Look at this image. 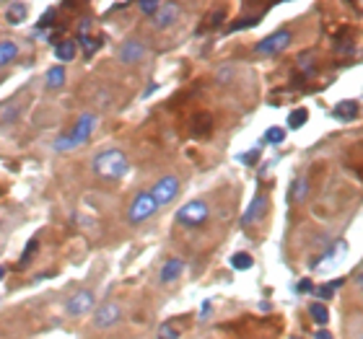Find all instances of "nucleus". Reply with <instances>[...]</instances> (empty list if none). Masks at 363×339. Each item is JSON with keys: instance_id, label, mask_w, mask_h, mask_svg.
<instances>
[{"instance_id": "f257e3e1", "label": "nucleus", "mask_w": 363, "mask_h": 339, "mask_svg": "<svg viewBox=\"0 0 363 339\" xmlns=\"http://www.w3.org/2000/svg\"><path fill=\"white\" fill-rule=\"evenodd\" d=\"M96 127H99V117L94 112L78 114V120L73 122V127H70L68 132H62L60 137H55V151L57 153L76 151V148L89 143L91 135L96 132Z\"/></svg>"}, {"instance_id": "f03ea898", "label": "nucleus", "mask_w": 363, "mask_h": 339, "mask_svg": "<svg viewBox=\"0 0 363 339\" xmlns=\"http://www.w3.org/2000/svg\"><path fill=\"white\" fill-rule=\"evenodd\" d=\"M91 168L101 181H120L130 173V159L120 148H106V151L94 156Z\"/></svg>"}, {"instance_id": "7ed1b4c3", "label": "nucleus", "mask_w": 363, "mask_h": 339, "mask_svg": "<svg viewBox=\"0 0 363 339\" xmlns=\"http://www.w3.org/2000/svg\"><path fill=\"white\" fill-rule=\"evenodd\" d=\"M208 218H211V205L205 202V200H189L187 205H182L174 215L177 223L182 228H189V231L203 228L208 223Z\"/></svg>"}, {"instance_id": "20e7f679", "label": "nucleus", "mask_w": 363, "mask_h": 339, "mask_svg": "<svg viewBox=\"0 0 363 339\" xmlns=\"http://www.w3.org/2000/svg\"><path fill=\"white\" fill-rule=\"evenodd\" d=\"M179 189H182L179 176H174V173H164V176H159V179L153 181V187L148 189V195H151V200L161 210V207H167L169 202H174L177 195H179Z\"/></svg>"}, {"instance_id": "39448f33", "label": "nucleus", "mask_w": 363, "mask_h": 339, "mask_svg": "<svg viewBox=\"0 0 363 339\" xmlns=\"http://www.w3.org/2000/svg\"><path fill=\"white\" fill-rule=\"evenodd\" d=\"M291 42H294L291 29H278L267 34L265 39H259L257 45H255V54H259V57H278V54H283L291 47Z\"/></svg>"}, {"instance_id": "423d86ee", "label": "nucleus", "mask_w": 363, "mask_h": 339, "mask_svg": "<svg viewBox=\"0 0 363 339\" xmlns=\"http://www.w3.org/2000/svg\"><path fill=\"white\" fill-rule=\"evenodd\" d=\"M156 210H159V207H156V202L151 200V195H148V192H138L128 207V223L130 226H140V223H145L148 218H153Z\"/></svg>"}, {"instance_id": "0eeeda50", "label": "nucleus", "mask_w": 363, "mask_h": 339, "mask_svg": "<svg viewBox=\"0 0 363 339\" xmlns=\"http://www.w3.org/2000/svg\"><path fill=\"white\" fill-rule=\"evenodd\" d=\"M94 309H96V298H94V293H91L89 287L76 290V293L65 301V314L73 318L89 316V314H94Z\"/></svg>"}, {"instance_id": "6e6552de", "label": "nucleus", "mask_w": 363, "mask_h": 339, "mask_svg": "<svg viewBox=\"0 0 363 339\" xmlns=\"http://www.w3.org/2000/svg\"><path fill=\"white\" fill-rule=\"evenodd\" d=\"M148 57V47L140 42V39H125L120 47H117V60L122 65H140V62Z\"/></svg>"}, {"instance_id": "1a4fd4ad", "label": "nucleus", "mask_w": 363, "mask_h": 339, "mask_svg": "<svg viewBox=\"0 0 363 339\" xmlns=\"http://www.w3.org/2000/svg\"><path fill=\"white\" fill-rule=\"evenodd\" d=\"M122 321V306L117 301H106L94 309V326L96 329H112Z\"/></svg>"}, {"instance_id": "9d476101", "label": "nucleus", "mask_w": 363, "mask_h": 339, "mask_svg": "<svg viewBox=\"0 0 363 339\" xmlns=\"http://www.w3.org/2000/svg\"><path fill=\"white\" fill-rule=\"evenodd\" d=\"M267 207H270V197H267L265 192H257V195L252 197L250 207L244 210L242 226H257V223H262L267 215Z\"/></svg>"}, {"instance_id": "9b49d317", "label": "nucleus", "mask_w": 363, "mask_h": 339, "mask_svg": "<svg viewBox=\"0 0 363 339\" xmlns=\"http://www.w3.org/2000/svg\"><path fill=\"white\" fill-rule=\"evenodd\" d=\"M179 18H182V8L177 6V3H161L159 13L153 16L151 23L156 26V29L167 31V29H172V26L179 21Z\"/></svg>"}, {"instance_id": "f8f14e48", "label": "nucleus", "mask_w": 363, "mask_h": 339, "mask_svg": "<svg viewBox=\"0 0 363 339\" xmlns=\"http://www.w3.org/2000/svg\"><path fill=\"white\" fill-rule=\"evenodd\" d=\"M184 275V259H179V256H169L167 262L161 264V272H159V280L161 285H172V282H177V280Z\"/></svg>"}, {"instance_id": "ddd939ff", "label": "nucleus", "mask_w": 363, "mask_h": 339, "mask_svg": "<svg viewBox=\"0 0 363 339\" xmlns=\"http://www.w3.org/2000/svg\"><path fill=\"white\" fill-rule=\"evenodd\" d=\"M21 109H23L21 96H13V98H8V101H3V104H0V125H3V127H6V125H13V122L18 120Z\"/></svg>"}, {"instance_id": "4468645a", "label": "nucleus", "mask_w": 363, "mask_h": 339, "mask_svg": "<svg viewBox=\"0 0 363 339\" xmlns=\"http://www.w3.org/2000/svg\"><path fill=\"white\" fill-rule=\"evenodd\" d=\"M358 114H361V106H358L356 98H345V101H340L333 109V117L337 122H353L358 120Z\"/></svg>"}, {"instance_id": "2eb2a0df", "label": "nucleus", "mask_w": 363, "mask_h": 339, "mask_svg": "<svg viewBox=\"0 0 363 339\" xmlns=\"http://www.w3.org/2000/svg\"><path fill=\"white\" fill-rule=\"evenodd\" d=\"M26 16H29L26 3H8L6 6V23H11V26H21L26 21Z\"/></svg>"}, {"instance_id": "dca6fc26", "label": "nucleus", "mask_w": 363, "mask_h": 339, "mask_svg": "<svg viewBox=\"0 0 363 339\" xmlns=\"http://www.w3.org/2000/svg\"><path fill=\"white\" fill-rule=\"evenodd\" d=\"M65 78H68L65 68H62V65H52V68L45 73V88L47 91H60L62 86H65Z\"/></svg>"}, {"instance_id": "f3484780", "label": "nucleus", "mask_w": 363, "mask_h": 339, "mask_svg": "<svg viewBox=\"0 0 363 339\" xmlns=\"http://www.w3.org/2000/svg\"><path fill=\"white\" fill-rule=\"evenodd\" d=\"M78 47L84 50V57H86V60H91V57H94V54H96L99 50L104 47V39H101V37H94V34H81V37H78Z\"/></svg>"}, {"instance_id": "a211bd4d", "label": "nucleus", "mask_w": 363, "mask_h": 339, "mask_svg": "<svg viewBox=\"0 0 363 339\" xmlns=\"http://www.w3.org/2000/svg\"><path fill=\"white\" fill-rule=\"evenodd\" d=\"M76 42L73 39H60L57 45H55V60L60 62H70V60H76Z\"/></svg>"}, {"instance_id": "6ab92c4d", "label": "nucleus", "mask_w": 363, "mask_h": 339, "mask_svg": "<svg viewBox=\"0 0 363 339\" xmlns=\"http://www.w3.org/2000/svg\"><path fill=\"white\" fill-rule=\"evenodd\" d=\"M18 45H16L13 39H3L0 42V68H8L11 62H16V57H18Z\"/></svg>"}, {"instance_id": "aec40b11", "label": "nucleus", "mask_w": 363, "mask_h": 339, "mask_svg": "<svg viewBox=\"0 0 363 339\" xmlns=\"http://www.w3.org/2000/svg\"><path fill=\"white\" fill-rule=\"evenodd\" d=\"M182 318H169V321H164V324L159 326V332H156V337L159 339H179L182 337Z\"/></svg>"}, {"instance_id": "412c9836", "label": "nucleus", "mask_w": 363, "mask_h": 339, "mask_svg": "<svg viewBox=\"0 0 363 339\" xmlns=\"http://www.w3.org/2000/svg\"><path fill=\"white\" fill-rule=\"evenodd\" d=\"M309 179L306 176H298L294 181V187H291V202L294 205H303L306 202V197H309Z\"/></svg>"}, {"instance_id": "4be33fe9", "label": "nucleus", "mask_w": 363, "mask_h": 339, "mask_svg": "<svg viewBox=\"0 0 363 339\" xmlns=\"http://www.w3.org/2000/svg\"><path fill=\"white\" fill-rule=\"evenodd\" d=\"M309 316L317 326L330 324V309H327V303H319V301L309 303Z\"/></svg>"}, {"instance_id": "5701e85b", "label": "nucleus", "mask_w": 363, "mask_h": 339, "mask_svg": "<svg viewBox=\"0 0 363 339\" xmlns=\"http://www.w3.org/2000/svg\"><path fill=\"white\" fill-rule=\"evenodd\" d=\"M228 264H231L236 272H247V270L255 267V256H252L250 251H236V254H231Z\"/></svg>"}, {"instance_id": "b1692460", "label": "nucleus", "mask_w": 363, "mask_h": 339, "mask_svg": "<svg viewBox=\"0 0 363 339\" xmlns=\"http://www.w3.org/2000/svg\"><path fill=\"white\" fill-rule=\"evenodd\" d=\"M296 68L301 70L303 76L306 78H314L317 76V60H314V54L311 52H303V54H298V60H296Z\"/></svg>"}, {"instance_id": "393cba45", "label": "nucleus", "mask_w": 363, "mask_h": 339, "mask_svg": "<svg viewBox=\"0 0 363 339\" xmlns=\"http://www.w3.org/2000/svg\"><path fill=\"white\" fill-rule=\"evenodd\" d=\"M306 122H309V109L306 106H298V109L288 114V130H301Z\"/></svg>"}, {"instance_id": "a878e982", "label": "nucleus", "mask_w": 363, "mask_h": 339, "mask_svg": "<svg viewBox=\"0 0 363 339\" xmlns=\"http://www.w3.org/2000/svg\"><path fill=\"white\" fill-rule=\"evenodd\" d=\"M39 251V239H31L29 243H26V249H23V254H21V259H18V267L16 270H26L29 267V262L34 259V254Z\"/></svg>"}, {"instance_id": "bb28decb", "label": "nucleus", "mask_w": 363, "mask_h": 339, "mask_svg": "<svg viewBox=\"0 0 363 339\" xmlns=\"http://www.w3.org/2000/svg\"><path fill=\"white\" fill-rule=\"evenodd\" d=\"M262 143L283 145V143H286V130H283V127H267L265 135H262Z\"/></svg>"}, {"instance_id": "cd10ccee", "label": "nucleus", "mask_w": 363, "mask_h": 339, "mask_svg": "<svg viewBox=\"0 0 363 339\" xmlns=\"http://www.w3.org/2000/svg\"><path fill=\"white\" fill-rule=\"evenodd\" d=\"M236 78V68L234 65H223V68L216 70V84L218 86H228Z\"/></svg>"}, {"instance_id": "c85d7f7f", "label": "nucleus", "mask_w": 363, "mask_h": 339, "mask_svg": "<svg viewBox=\"0 0 363 339\" xmlns=\"http://www.w3.org/2000/svg\"><path fill=\"white\" fill-rule=\"evenodd\" d=\"M259 18H262V13H255V16H244V21H234L228 29L231 31H242V29H252V26H257Z\"/></svg>"}, {"instance_id": "c756f323", "label": "nucleus", "mask_w": 363, "mask_h": 339, "mask_svg": "<svg viewBox=\"0 0 363 339\" xmlns=\"http://www.w3.org/2000/svg\"><path fill=\"white\" fill-rule=\"evenodd\" d=\"M195 130H192V132H195L197 137L200 135H211V130H213V125H211V117H208V114H200V117H195Z\"/></svg>"}, {"instance_id": "7c9ffc66", "label": "nucleus", "mask_w": 363, "mask_h": 339, "mask_svg": "<svg viewBox=\"0 0 363 339\" xmlns=\"http://www.w3.org/2000/svg\"><path fill=\"white\" fill-rule=\"evenodd\" d=\"M314 295L319 298V303H327V301H333V295H335V287L330 285V282H325V285H314Z\"/></svg>"}, {"instance_id": "2f4dec72", "label": "nucleus", "mask_w": 363, "mask_h": 339, "mask_svg": "<svg viewBox=\"0 0 363 339\" xmlns=\"http://www.w3.org/2000/svg\"><path fill=\"white\" fill-rule=\"evenodd\" d=\"M159 8H161V0H153V3H140L138 11H140L143 16H148V18H153V16L159 13Z\"/></svg>"}, {"instance_id": "473e14b6", "label": "nucleus", "mask_w": 363, "mask_h": 339, "mask_svg": "<svg viewBox=\"0 0 363 339\" xmlns=\"http://www.w3.org/2000/svg\"><path fill=\"white\" fill-rule=\"evenodd\" d=\"M296 293H298V295H309V293H314V282H311L309 277L298 280V285H296Z\"/></svg>"}, {"instance_id": "72a5a7b5", "label": "nucleus", "mask_w": 363, "mask_h": 339, "mask_svg": "<svg viewBox=\"0 0 363 339\" xmlns=\"http://www.w3.org/2000/svg\"><path fill=\"white\" fill-rule=\"evenodd\" d=\"M257 161H259V148H255V151L242 153V163H244V166H255Z\"/></svg>"}, {"instance_id": "f704fd0d", "label": "nucleus", "mask_w": 363, "mask_h": 339, "mask_svg": "<svg viewBox=\"0 0 363 339\" xmlns=\"http://www.w3.org/2000/svg\"><path fill=\"white\" fill-rule=\"evenodd\" d=\"M52 11H47V13L45 16H42V21H39L37 23V29H47V26H50V23H52Z\"/></svg>"}, {"instance_id": "c9c22d12", "label": "nucleus", "mask_w": 363, "mask_h": 339, "mask_svg": "<svg viewBox=\"0 0 363 339\" xmlns=\"http://www.w3.org/2000/svg\"><path fill=\"white\" fill-rule=\"evenodd\" d=\"M220 18H226V13L223 11H216V13L211 16V26L216 29V26H220Z\"/></svg>"}, {"instance_id": "e433bc0d", "label": "nucleus", "mask_w": 363, "mask_h": 339, "mask_svg": "<svg viewBox=\"0 0 363 339\" xmlns=\"http://www.w3.org/2000/svg\"><path fill=\"white\" fill-rule=\"evenodd\" d=\"M314 339H335V337L330 329H317V332H314Z\"/></svg>"}, {"instance_id": "4c0bfd02", "label": "nucleus", "mask_w": 363, "mask_h": 339, "mask_svg": "<svg viewBox=\"0 0 363 339\" xmlns=\"http://www.w3.org/2000/svg\"><path fill=\"white\" fill-rule=\"evenodd\" d=\"M208 314H211V303L205 301L203 306H200V318H205V316H208Z\"/></svg>"}, {"instance_id": "58836bf2", "label": "nucleus", "mask_w": 363, "mask_h": 339, "mask_svg": "<svg viewBox=\"0 0 363 339\" xmlns=\"http://www.w3.org/2000/svg\"><path fill=\"white\" fill-rule=\"evenodd\" d=\"M6 277V267H3V264H0V280Z\"/></svg>"}, {"instance_id": "ea45409f", "label": "nucleus", "mask_w": 363, "mask_h": 339, "mask_svg": "<svg viewBox=\"0 0 363 339\" xmlns=\"http://www.w3.org/2000/svg\"><path fill=\"white\" fill-rule=\"evenodd\" d=\"M291 339H301V337H291Z\"/></svg>"}]
</instances>
